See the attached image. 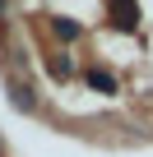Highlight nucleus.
Segmentation results:
<instances>
[{
	"label": "nucleus",
	"mask_w": 153,
	"mask_h": 157,
	"mask_svg": "<svg viewBox=\"0 0 153 157\" xmlns=\"http://www.w3.org/2000/svg\"><path fill=\"white\" fill-rule=\"evenodd\" d=\"M111 23L125 28V33H135L139 28V5L135 0H111Z\"/></svg>",
	"instance_id": "nucleus-1"
},
{
	"label": "nucleus",
	"mask_w": 153,
	"mask_h": 157,
	"mask_svg": "<svg viewBox=\"0 0 153 157\" xmlns=\"http://www.w3.org/2000/svg\"><path fill=\"white\" fill-rule=\"evenodd\" d=\"M84 83L98 88V93H116V78H111L107 69H84Z\"/></svg>",
	"instance_id": "nucleus-2"
},
{
	"label": "nucleus",
	"mask_w": 153,
	"mask_h": 157,
	"mask_svg": "<svg viewBox=\"0 0 153 157\" xmlns=\"http://www.w3.org/2000/svg\"><path fill=\"white\" fill-rule=\"evenodd\" d=\"M51 33H56L60 42H74V37H84V28H79V23H74V19H60V14L51 19Z\"/></svg>",
	"instance_id": "nucleus-3"
},
{
	"label": "nucleus",
	"mask_w": 153,
	"mask_h": 157,
	"mask_svg": "<svg viewBox=\"0 0 153 157\" xmlns=\"http://www.w3.org/2000/svg\"><path fill=\"white\" fill-rule=\"evenodd\" d=\"M10 97H14V106H19V111H33V106H37L28 83H10Z\"/></svg>",
	"instance_id": "nucleus-4"
},
{
	"label": "nucleus",
	"mask_w": 153,
	"mask_h": 157,
	"mask_svg": "<svg viewBox=\"0 0 153 157\" xmlns=\"http://www.w3.org/2000/svg\"><path fill=\"white\" fill-rule=\"evenodd\" d=\"M51 74H56V78H65V74H70V60H65V56H56V60H51Z\"/></svg>",
	"instance_id": "nucleus-5"
},
{
	"label": "nucleus",
	"mask_w": 153,
	"mask_h": 157,
	"mask_svg": "<svg viewBox=\"0 0 153 157\" xmlns=\"http://www.w3.org/2000/svg\"><path fill=\"white\" fill-rule=\"evenodd\" d=\"M0 19H5V0H0Z\"/></svg>",
	"instance_id": "nucleus-6"
}]
</instances>
